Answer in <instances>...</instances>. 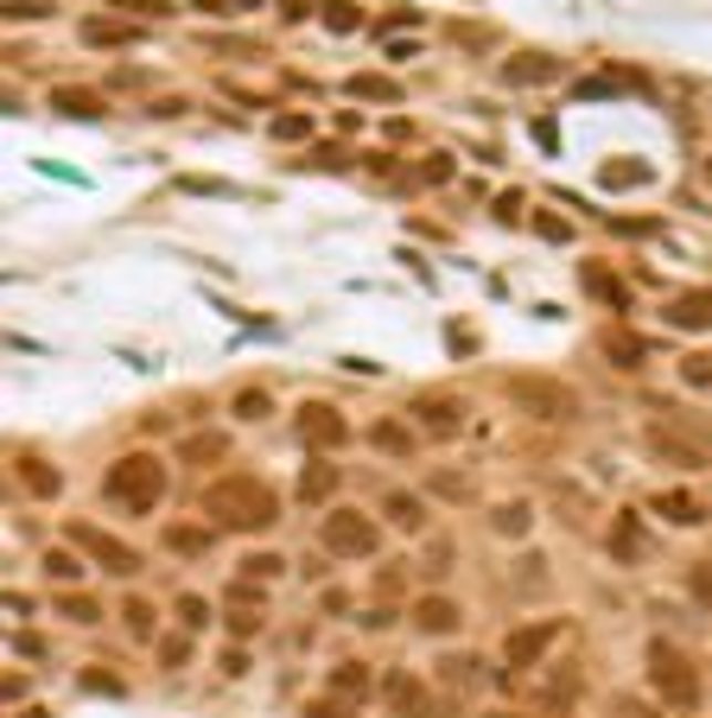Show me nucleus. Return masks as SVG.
I'll return each mask as SVG.
<instances>
[{
  "label": "nucleus",
  "mask_w": 712,
  "mask_h": 718,
  "mask_svg": "<svg viewBox=\"0 0 712 718\" xmlns=\"http://www.w3.org/2000/svg\"><path fill=\"white\" fill-rule=\"evenodd\" d=\"M515 401H522V408H534V413H547V420L573 413V394H566V388H554V382H541V376H522V382H515Z\"/></svg>",
  "instance_id": "9b49d317"
},
{
  "label": "nucleus",
  "mask_w": 712,
  "mask_h": 718,
  "mask_svg": "<svg viewBox=\"0 0 712 718\" xmlns=\"http://www.w3.org/2000/svg\"><path fill=\"white\" fill-rule=\"evenodd\" d=\"M300 439L305 445H318V452H331V445L350 439V420H344L337 408H325V401H305L300 408Z\"/></svg>",
  "instance_id": "6e6552de"
},
{
  "label": "nucleus",
  "mask_w": 712,
  "mask_h": 718,
  "mask_svg": "<svg viewBox=\"0 0 712 718\" xmlns=\"http://www.w3.org/2000/svg\"><path fill=\"white\" fill-rule=\"evenodd\" d=\"M127 13H140V20H153V13H166V0H122Z\"/></svg>",
  "instance_id": "c03bdc74"
},
{
  "label": "nucleus",
  "mask_w": 712,
  "mask_h": 718,
  "mask_svg": "<svg viewBox=\"0 0 712 718\" xmlns=\"http://www.w3.org/2000/svg\"><path fill=\"white\" fill-rule=\"evenodd\" d=\"M57 616H71V623H96V604H90V598H76V591H64V598H57Z\"/></svg>",
  "instance_id": "72a5a7b5"
},
{
  "label": "nucleus",
  "mask_w": 712,
  "mask_h": 718,
  "mask_svg": "<svg viewBox=\"0 0 712 718\" xmlns=\"http://www.w3.org/2000/svg\"><path fill=\"white\" fill-rule=\"evenodd\" d=\"M605 350L617 357V369H636V362H642V344H636V337H605Z\"/></svg>",
  "instance_id": "f704fd0d"
},
{
  "label": "nucleus",
  "mask_w": 712,
  "mask_h": 718,
  "mask_svg": "<svg viewBox=\"0 0 712 718\" xmlns=\"http://www.w3.org/2000/svg\"><path fill=\"white\" fill-rule=\"evenodd\" d=\"M559 77V64L554 57H541V52H522V57H509L503 64V83H554Z\"/></svg>",
  "instance_id": "2eb2a0df"
},
{
  "label": "nucleus",
  "mask_w": 712,
  "mask_h": 718,
  "mask_svg": "<svg viewBox=\"0 0 712 718\" xmlns=\"http://www.w3.org/2000/svg\"><path fill=\"white\" fill-rule=\"evenodd\" d=\"M331 693H337V699H363V693H369V667H363V662H337V667H331Z\"/></svg>",
  "instance_id": "412c9836"
},
{
  "label": "nucleus",
  "mask_w": 712,
  "mask_h": 718,
  "mask_svg": "<svg viewBox=\"0 0 712 718\" xmlns=\"http://www.w3.org/2000/svg\"><path fill=\"white\" fill-rule=\"evenodd\" d=\"M166 547H172V553H210V528H185V521H178V528H166Z\"/></svg>",
  "instance_id": "393cba45"
},
{
  "label": "nucleus",
  "mask_w": 712,
  "mask_h": 718,
  "mask_svg": "<svg viewBox=\"0 0 712 718\" xmlns=\"http://www.w3.org/2000/svg\"><path fill=\"white\" fill-rule=\"evenodd\" d=\"M649 452H656V458H674V464H706V452H700V445L668 439V426H649Z\"/></svg>",
  "instance_id": "aec40b11"
},
{
  "label": "nucleus",
  "mask_w": 712,
  "mask_h": 718,
  "mask_svg": "<svg viewBox=\"0 0 712 718\" xmlns=\"http://www.w3.org/2000/svg\"><path fill=\"white\" fill-rule=\"evenodd\" d=\"M20 718H51V712H39V706H32V712H20Z\"/></svg>",
  "instance_id": "3c124183"
},
{
  "label": "nucleus",
  "mask_w": 712,
  "mask_h": 718,
  "mask_svg": "<svg viewBox=\"0 0 712 718\" xmlns=\"http://www.w3.org/2000/svg\"><path fill=\"white\" fill-rule=\"evenodd\" d=\"M127 630H134V636H153V604H140V598H127Z\"/></svg>",
  "instance_id": "e433bc0d"
},
{
  "label": "nucleus",
  "mask_w": 712,
  "mask_h": 718,
  "mask_svg": "<svg viewBox=\"0 0 712 718\" xmlns=\"http://www.w3.org/2000/svg\"><path fill=\"white\" fill-rule=\"evenodd\" d=\"M617 718H656V712H649L642 699H617Z\"/></svg>",
  "instance_id": "49530a36"
},
{
  "label": "nucleus",
  "mask_w": 712,
  "mask_h": 718,
  "mask_svg": "<svg viewBox=\"0 0 712 718\" xmlns=\"http://www.w3.org/2000/svg\"><path fill=\"white\" fill-rule=\"evenodd\" d=\"M585 293H598V299H605L610 312H624V306H630V286L617 281V274H605L598 261H585Z\"/></svg>",
  "instance_id": "f3484780"
},
{
  "label": "nucleus",
  "mask_w": 712,
  "mask_h": 718,
  "mask_svg": "<svg viewBox=\"0 0 712 718\" xmlns=\"http://www.w3.org/2000/svg\"><path fill=\"white\" fill-rule=\"evenodd\" d=\"M610 553H617V566H636L642 553H649V528H642V515L624 509L617 521H610Z\"/></svg>",
  "instance_id": "9d476101"
},
{
  "label": "nucleus",
  "mask_w": 712,
  "mask_h": 718,
  "mask_svg": "<svg viewBox=\"0 0 712 718\" xmlns=\"http://www.w3.org/2000/svg\"><path fill=\"white\" fill-rule=\"evenodd\" d=\"M102 496L127 515H153L166 503V464L153 458V452H127V458L108 464V477H102Z\"/></svg>",
  "instance_id": "f03ea898"
},
{
  "label": "nucleus",
  "mask_w": 712,
  "mask_h": 718,
  "mask_svg": "<svg viewBox=\"0 0 712 718\" xmlns=\"http://www.w3.org/2000/svg\"><path fill=\"white\" fill-rule=\"evenodd\" d=\"M369 445L388 452V458H407V452H413V426H407V420H376V426H369Z\"/></svg>",
  "instance_id": "dca6fc26"
},
{
  "label": "nucleus",
  "mask_w": 712,
  "mask_h": 718,
  "mask_svg": "<svg viewBox=\"0 0 712 718\" xmlns=\"http://www.w3.org/2000/svg\"><path fill=\"white\" fill-rule=\"evenodd\" d=\"M268 134H274V140H300V134H312V115H280Z\"/></svg>",
  "instance_id": "4c0bfd02"
},
{
  "label": "nucleus",
  "mask_w": 712,
  "mask_h": 718,
  "mask_svg": "<svg viewBox=\"0 0 712 718\" xmlns=\"http://www.w3.org/2000/svg\"><path fill=\"white\" fill-rule=\"evenodd\" d=\"M13 471H20V484L32 489V496H57V489H64V477H57L45 458H20Z\"/></svg>",
  "instance_id": "6ab92c4d"
},
{
  "label": "nucleus",
  "mask_w": 712,
  "mask_h": 718,
  "mask_svg": "<svg viewBox=\"0 0 712 718\" xmlns=\"http://www.w3.org/2000/svg\"><path fill=\"white\" fill-rule=\"evenodd\" d=\"M458 604L452 598H439V591H432V598H413V630H427V636H452L458 630Z\"/></svg>",
  "instance_id": "ddd939ff"
},
{
  "label": "nucleus",
  "mask_w": 712,
  "mask_h": 718,
  "mask_svg": "<svg viewBox=\"0 0 712 718\" xmlns=\"http://www.w3.org/2000/svg\"><path fill=\"white\" fill-rule=\"evenodd\" d=\"M280 566H286L280 553H249V560H242V579H274Z\"/></svg>",
  "instance_id": "c9c22d12"
},
{
  "label": "nucleus",
  "mask_w": 712,
  "mask_h": 718,
  "mask_svg": "<svg viewBox=\"0 0 712 718\" xmlns=\"http://www.w3.org/2000/svg\"><path fill=\"white\" fill-rule=\"evenodd\" d=\"M318 540H325V553H337V560H369L381 547V528L363 509H331L318 521Z\"/></svg>",
  "instance_id": "20e7f679"
},
{
  "label": "nucleus",
  "mask_w": 712,
  "mask_h": 718,
  "mask_svg": "<svg viewBox=\"0 0 712 718\" xmlns=\"http://www.w3.org/2000/svg\"><path fill=\"white\" fill-rule=\"evenodd\" d=\"M649 509H656V515H668L674 528H700V521H706V503H700L693 489H661V496L649 503Z\"/></svg>",
  "instance_id": "4468645a"
},
{
  "label": "nucleus",
  "mask_w": 712,
  "mask_h": 718,
  "mask_svg": "<svg viewBox=\"0 0 712 718\" xmlns=\"http://www.w3.org/2000/svg\"><path fill=\"white\" fill-rule=\"evenodd\" d=\"M496 217H503V223H515V217H522V198H515V191H503V198H496Z\"/></svg>",
  "instance_id": "37998d69"
},
{
  "label": "nucleus",
  "mask_w": 712,
  "mask_h": 718,
  "mask_svg": "<svg viewBox=\"0 0 712 718\" xmlns=\"http://www.w3.org/2000/svg\"><path fill=\"white\" fill-rule=\"evenodd\" d=\"M83 39H90V45H127V39H140V27H115V20H90V27H83Z\"/></svg>",
  "instance_id": "a878e982"
},
{
  "label": "nucleus",
  "mask_w": 712,
  "mask_h": 718,
  "mask_svg": "<svg viewBox=\"0 0 712 718\" xmlns=\"http://www.w3.org/2000/svg\"><path fill=\"white\" fill-rule=\"evenodd\" d=\"M566 636V623L559 616H541V623H522V630H509V642H503V662L515 667V674H534V667L547 662V648Z\"/></svg>",
  "instance_id": "423d86ee"
},
{
  "label": "nucleus",
  "mask_w": 712,
  "mask_h": 718,
  "mask_svg": "<svg viewBox=\"0 0 712 718\" xmlns=\"http://www.w3.org/2000/svg\"><path fill=\"white\" fill-rule=\"evenodd\" d=\"M325 27L331 32H356V27H363V13H356L350 0H331V7H325Z\"/></svg>",
  "instance_id": "473e14b6"
},
{
  "label": "nucleus",
  "mask_w": 712,
  "mask_h": 718,
  "mask_svg": "<svg viewBox=\"0 0 712 718\" xmlns=\"http://www.w3.org/2000/svg\"><path fill=\"white\" fill-rule=\"evenodd\" d=\"M312 718H344V712H337V706H312Z\"/></svg>",
  "instance_id": "09e8293b"
},
{
  "label": "nucleus",
  "mask_w": 712,
  "mask_h": 718,
  "mask_svg": "<svg viewBox=\"0 0 712 718\" xmlns=\"http://www.w3.org/2000/svg\"><path fill=\"white\" fill-rule=\"evenodd\" d=\"M286 13H293V20H305V13H312V0H286Z\"/></svg>",
  "instance_id": "de8ad7c7"
},
{
  "label": "nucleus",
  "mask_w": 712,
  "mask_h": 718,
  "mask_svg": "<svg viewBox=\"0 0 712 718\" xmlns=\"http://www.w3.org/2000/svg\"><path fill=\"white\" fill-rule=\"evenodd\" d=\"M649 687L674 712H693L700 706V674H693V662H687L674 642H649Z\"/></svg>",
  "instance_id": "7ed1b4c3"
},
{
  "label": "nucleus",
  "mask_w": 712,
  "mask_h": 718,
  "mask_svg": "<svg viewBox=\"0 0 712 718\" xmlns=\"http://www.w3.org/2000/svg\"><path fill=\"white\" fill-rule=\"evenodd\" d=\"M471 667H478V662H471V655H464V662H458V655H452V662H446V680H471Z\"/></svg>",
  "instance_id": "a18cd8bd"
},
{
  "label": "nucleus",
  "mask_w": 712,
  "mask_h": 718,
  "mask_svg": "<svg viewBox=\"0 0 712 718\" xmlns=\"http://www.w3.org/2000/svg\"><path fill=\"white\" fill-rule=\"evenodd\" d=\"M681 382H687V388H712V357H706V350L681 357Z\"/></svg>",
  "instance_id": "c756f323"
},
{
  "label": "nucleus",
  "mask_w": 712,
  "mask_h": 718,
  "mask_svg": "<svg viewBox=\"0 0 712 718\" xmlns=\"http://www.w3.org/2000/svg\"><path fill=\"white\" fill-rule=\"evenodd\" d=\"M261 623H268V616L254 611V604H242V611H229V636L249 642V636H261Z\"/></svg>",
  "instance_id": "7c9ffc66"
},
{
  "label": "nucleus",
  "mask_w": 712,
  "mask_h": 718,
  "mask_svg": "<svg viewBox=\"0 0 712 718\" xmlns=\"http://www.w3.org/2000/svg\"><path fill=\"white\" fill-rule=\"evenodd\" d=\"M446 179H452V159H446V154H432L427 166H420V184H446Z\"/></svg>",
  "instance_id": "58836bf2"
},
{
  "label": "nucleus",
  "mask_w": 712,
  "mask_h": 718,
  "mask_svg": "<svg viewBox=\"0 0 712 718\" xmlns=\"http://www.w3.org/2000/svg\"><path fill=\"white\" fill-rule=\"evenodd\" d=\"M203 515H217L223 528H242V535H261L280 521V496L261 477H217L203 489Z\"/></svg>",
  "instance_id": "f257e3e1"
},
{
  "label": "nucleus",
  "mask_w": 712,
  "mask_h": 718,
  "mask_svg": "<svg viewBox=\"0 0 712 718\" xmlns=\"http://www.w3.org/2000/svg\"><path fill=\"white\" fill-rule=\"evenodd\" d=\"M178 623H185L191 636H198V630H210V604H203L198 591H185V598H178Z\"/></svg>",
  "instance_id": "bb28decb"
},
{
  "label": "nucleus",
  "mask_w": 712,
  "mask_h": 718,
  "mask_svg": "<svg viewBox=\"0 0 712 718\" xmlns=\"http://www.w3.org/2000/svg\"><path fill=\"white\" fill-rule=\"evenodd\" d=\"M71 540H76V547H83V553H90L96 566H108L115 579H134V572H140V553H134L127 540H108L102 528H90V521H76V528H71Z\"/></svg>",
  "instance_id": "0eeeda50"
},
{
  "label": "nucleus",
  "mask_w": 712,
  "mask_h": 718,
  "mask_svg": "<svg viewBox=\"0 0 712 718\" xmlns=\"http://www.w3.org/2000/svg\"><path fill=\"white\" fill-rule=\"evenodd\" d=\"M483 718H528V712H483Z\"/></svg>",
  "instance_id": "8fccbe9b"
},
{
  "label": "nucleus",
  "mask_w": 712,
  "mask_h": 718,
  "mask_svg": "<svg viewBox=\"0 0 712 718\" xmlns=\"http://www.w3.org/2000/svg\"><path fill=\"white\" fill-rule=\"evenodd\" d=\"M242 7H268V0H203V13H242Z\"/></svg>",
  "instance_id": "79ce46f5"
},
{
  "label": "nucleus",
  "mask_w": 712,
  "mask_h": 718,
  "mask_svg": "<svg viewBox=\"0 0 712 718\" xmlns=\"http://www.w3.org/2000/svg\"><path fill=\"white\" fill-rule=\"evenodd\" d=\"M268 408H274L268 388H242V394H235V420H268Z\"/></svg>",
  "instance_id": "c85d7f7f"
},
{
  "label": "nucleus",
  "mask_w": 712,
  "mask_h": 718,
  "mask_svg": "<svg viewBox=\"0 0 712 718\" xmlns=\"http://www.w3.org/2000/svg\"><path fill=\"white\" fill-rule=\"evenodd\" d=\"M534 230L547 235V242H566V235H573V223H559V217H534Z\"/></svg>",
  "instance_id": "a19ab883"
},
{
  "label": "nucleus",
  "mask_w": 712,
  "mask_h": 718,
  "mask_svg": "<svg viewBox=\"0 0 712 718\" xmlns=\"http://www.w3.org/2000/svg\"><path fill=\"white\" fill-rule=\"evenodd\" d=\"M528 521H534L528 503H503L496 509V535H528Z\"/></svg>",
  "instance_id": "cd10ccee"
},
{
  "label": "nucleus",
  "mask_w": 712,
  "mask_h": 718,
  "mask_svg": "<svg viewBox=\"0 0 712 718\" xmlns=\"http://www.w3.org/2000/svg\"><path fill=\"white\" fill-rule=\"evenodd\" d=\"M388 712L395 718H432V693L413 674H388Z\"/></svg>",
  "instance_id": "f8f14e48"
},
{
  "label": "nucleus",
  "mask_w": 712,
  "mask_h": 718,
  "mask_svg": "<svg viewBox=\"0 0 712 718\" xmlns=\"http://www.w3.org/2000/svg\"><path fill=\"white\" fill-rule=\"evenodd\" d=\"M331 489H337V471H331V464H305V471H300V496H305V503H331Z\"/></svg>",
  "instance_id": "4be33fe9"
},
{
  "label": "nucleus",
  "mask_w": 712,
  "mask_h": 718,
  "mask_svg": "<svg viewBox=\"0 0 712 718\" xmlns=\"http://www.w3.org/2000/svg\"><path fill=\"white\" fill-rule=\"evenodd\" d=\"M649 172L642 166H605V184H642Z\"/></svg>",
  "instance_id": "ea45409f"
},
{
  "label": "nucleus",
  "mask_w": 712,
  "mask_h": 718,
  "mask_svg": "<svg viewBox=\"0 0 712 718\" xmlns=\"http://www.w3.org/2000/svg\"><path fill=\"white\" fill-rule=\"evenodd\" d=\"M350 96H363V103H401V83L395 77H350Z\"/></svg>",
  "instance_id": "5701e85b"
},
{
  "label": "nucleus",
  "mask_w": 712,
  "mask_h": 718,
  "mask_svg": "<svg viewBox=\"0 0 712 718\" xmlns=\"http://www.w3.org/2000/svg\"><path fill=\"white\" fill-rule=\"evenodd\" d=\"M51 108H64V115H96V96H90V89H57V96H51Z\"/></svg>",
  "instance_id": "2f4dec72"
},
{
  "label": "nucleus",
  "mask_w": 712,
  "mask_h": 718,
  "mask_svg": "<svg viewBox=\"0 0 712 718\" xmlns=\"http://www.w3.org/2000/svg\"><path fill=\"white\" fill-rule=\"evenodd\" d=\"M381 515H388L395 528H407V535H420V528H427V503H420V496H407V489H395V496L381 503Z\"/></svg>",
  "instance_id": "a211bd4d"
},
{
  "label": "nucleus",
  "mask_w": 712,
  "mask_h": 718,
  "mask_svg": "<svg viewBox=\"0 0 712 718\" xmlns=\"http://www.w3.org/2000/svg\"><path fill=\"white\" fill-rule=\"evenodd\" d=\"M45 579H51V585H76V579H83V560L64 553V547H51V553H45Z\"/></svg>",
  "instance_id": "b1692460"
},
{
  "label": "nucleus",
  "mask_w": 712,
  "mask_h": 718,
  "mask_svg": "<svg viewBox=\"0 0 712 718\" xmlns=\"http://www.w3.org/2000/svg\"><path fill=\"white\" fill-rule=\"evenodd\" d=\"M413 426L427 439H458L464 433V420H471V401L464 394H452V388H427V394H413Z\"/></svg>",
  "instance_id": "39448f33"
},
{
  "label": "nucleus",
  "mask_w": 712,
  "mask_h": 718,
  "mask_svg": "<svg viewBox=\"0 0 712 718\" xmlns=\"http://www.w3.org/2000/svg\"><path fill=\"white\" fill-rule=\"evenodd\" d=\"M668 325H674V331H706L712 325V286L674 293V299H668Z\"/></svg>",
  "instance_id": "1a4fd4ad"
}]
</instances>
